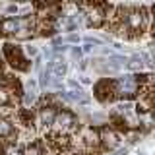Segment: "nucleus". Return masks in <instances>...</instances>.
<instances>
[{
	"label": "nucleus",
	"mask_w": 155,
	"mask_h": 155,
	"mask_svg": "<svg viewBox=\"0 0 155 155\" xmlns=\"http://www.w3.org/2000/svg\"><path fill=\"white\" fill-rule=\"evenodd\" d=\"M54 124L58 126V128L66 130V128H70V126L74 124V116H72L70 113H62V114H58L54 118Z\"/></svg>",
	"instance_id": "nucleus-4"
},
{
	"label": "nucleus",
	"mask_w": 155,
	"mask_h": 155,
	"mask_svg": "<svg viewBox=\"0 0 155 155\" xmlns=\"http://www.w3.org/2000/svg\"><path fill=\"white\" fill-rule=\"evenodd\" d=\"M10 134H12V126H10V122H6V120H0V138L10 136Z\"/></svg>",
	"instance_id": "nucleus-7"
},
{
	"label": "nucleus",
	"mask_w": 155,
	"mask_h": 155,
	"mask_svg": "<svg viewBox=\"0 0 155 155\" xmlns=\"http://www.w3.org/2000/svg\"><path fill=\"white\" fill-rule=\"evenodd\" d=\"M52 72H54L56 78H62L64 72H66V64L64 62H54V64H52Z\"/></svg>",
	"instance_id": "nucleus-6"
},
{
	"label": "nucleus",
	"mask_w": 155,
	"mask_h": 155,
	"mask_svg": "<svg viewBox=\"0 0 155 155\" xmlns=\"http://www.w3.org/2000/svg\"><path fill=\"white\" fill-rule=\"evenodd\" d=\"M27 155H39V149H37V145L29 147V149H27Z\"/></svg>",
	"instance_id": "nucleus-11"
},
{
	"label": "nucleus",
	"mask_w": 155,
	"mask_h": 155,
	"mask_svg": "<svg viewBox=\"0 0 155 155\" xmlns=\"http://www.w3.org/2000/svg\"><path fill=\"white\" fill-rule=\"evenodd\" d=\"M25 27V19H16V18H10V19H4L0 23V29L2 33H14V31H19V29Z\"/></svg>",
	"instance_id": "nucleus-1"
},
{
	"label": "nucleus",
	"mask_w": 155,
	"mask_h": 155,
	"mask_svg": "<svg viewBox=\"0 0 155 155\" xmlns=\"http://www.w3.org/2000/svg\"><path fill=\"white\" fill-rule=\"evenodd\" d=\"M105 142L110 145V147H113V145H116L118 143V140H116V136L114 134H110V132H105Z\"/></svg>",
	"instance_id": "nucleus-8"
},
{
	"label": "nucleus",
	"mask_w": 155,
	"mask_h": 155,
	"mask_svg": "<svg viewBox=\"0 0 155 155\" xmlns=\"http://www.w3.org/2000/svg\"><path fill=\"white\" fill-rule=\"evenodd\" d=\"M6 153H8V155H21L18 147H8V149H6Z\"/></svg>",
	"instance_id": "nucleus-10"
},
{
	"label": "nucleus",
	"mask_w": 155,
	"mask_h": 155,
	"mask_svg": "<svg viewBox=\"0 0 155 155\" xmlns=\"http://www.w3.org/2000/svg\"><path fill=\"white\" fill-rule=\"evenodd\" d=\"M64 97L68 101H74V103H87V101H89L81 91H72V93H66Z\"/></svg>",
	"instance_id": "nucleus-5"
},
{
	"label": "nucleus",
	"mask_w": 155,
	"mask_h": 155,
	"mask_svg": "<svg viewBox=\"0 0 155 155\" xmlns=\"http://www.w3.org/2000/svg\"><path fill=\"white\" fill-rule=\"evenodd\" d=\"M126 23H128L130 29L138 31V29H142V25H143V16L140 12H132V14H128V18H126Z\"/></svg>",
	"instance_id": "nucleus-3"
},
{
	"label": "nucleus",
	"mask_w": 155,
	"mask_h": 155,
	"mask_svg": "<svg viewBox=\"0 0 155 155\" xmlns=\"http://www.w3.org/2000/svg\"><path fill=\"white\" fill-rule=\"evenodd\" d=\"M118 87H120V93L132 95L134 91H136V80H134V76H124L122 80L118 81Z\"/></svg>",
	"instance_id": "nucleus-2"
},
{
	"label": "nucleus",
	"mask_w": 155,
	"mask_h": 155,
	"mask_svg": "<svg viewBox=\"0 0 155 155\" xmlns=\"http://www.w3.org/2000/svg\"><path fill=\"white\" fill-rule=\"evenodd\" d=\"M10 103V97H8V91L0 89V105H8Z\"/></svg>",
	"instance_id": "nucleus-9"
}]
</instances>
